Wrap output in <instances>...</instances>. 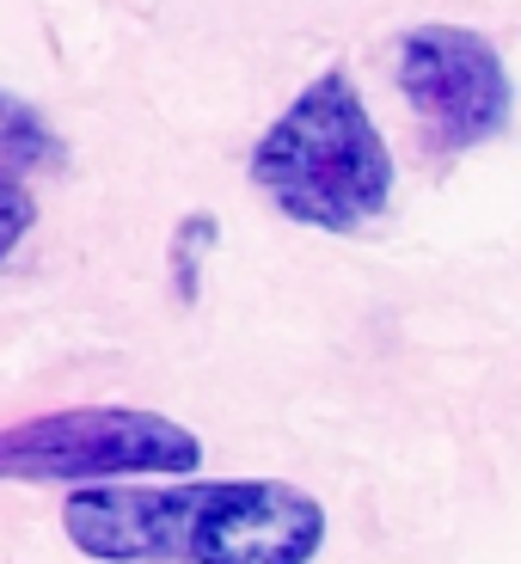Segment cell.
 <instances>
[{
  "mask_svg": "<svg viewBox=\"0 0 521 564\" xmlns=\"http://www.w3.org/2000/svg\"><path fill=\"white\" fill-rule=\"evenodd\" d=\"M31 221H37V197H31V184L19 178V172L0 166V264L19 252V240L31 234Z\"/></svg>",
  "mask_w": 521,
  "mask_h": 564,
  "instance_id": "cell-6",
  "label": "cell"
},
{
  "mask_svg": "<svg viewBox=\"0 0 521 564\" xmlns=\"http://www.w3.org/2000/svg\"><path fill=\"white\" fill-rule=\"evenodd\" d=\"M56 160H62V141L50 135V123L25 99L0 93V166L25 172V166H56Z\"/></svg>",
  "mask_w": 521,
  "mask_h": 564,
  "instance_id": "cell-5",
  "label": "cell"
},
{
  "mask_svg": "<svg viewBox=\"0 0 521 564\" xmlns=\"http://www.w3.org/2000/svg\"><path fill=\"white\" fill-rule=\"evenodd\" d=\"M74 552L99 564H313L325 503L289 479L74 485L62 503Z\"/></svg>",
  "mask_w": 521,
  "mask_h": 564,
  "instance_id": "cell-1",
  "label": "cell"
},
{
  "mask_svg": "<svg viewBox=\"0 0 521 564\" xmlns=\"http://www.w3.org/2000/svg\"><path fill=\"white\" fill-rule=\"evenodd\" d=\"M252 191L295 227L319 234H356L381 221L393 203V154L375 129L362 93L344 68H325L295 93V105L258 135Z\"/></svg>",
  "mask_w": 521,
  "mask_h": 564,
  "instance_id": "cell-2",
  "label": "cell"
},
{
  "mask_svg": "<svg viewBox=\"0 0 521 564\" xmlns=\"http://www.w3.org/2000/svg\"><path fill=\"white\" fill-rule=\"evenodd\" d=\"M197 466V430L141 405H68L0 430V485L178 479Z\"/></svg>",
  "mask_w": 521,
  "mask_h": 564,
  "instance_id": "cell-3",
  "label": "cell"
},
{
  "mask_svg": "<svg viewBox=\"0 0 521 564\" xmlns=\"http://www.w3.org/2000/svg\"><path fill=\"white\" fill-rule=\"evenodd\" d=\"M399 99L411 105L436 148L466 154L503 135L509 123V68L497 43L466 25H417L393 50Z\"/></svg>",
  "mask_w": 521,
  "mask_h": 564,
  "instance_id": "cell-4",
  "label": "cell"
}]
</instances>
